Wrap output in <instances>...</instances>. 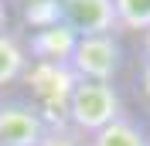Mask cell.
Returning a JSON list of instances; mask_svg holds the SVG:
<instances>
[{
    "label": "cell",
    "instance_id": "1",
    "mask_svg": "<svg viewBox=\"0 0 150 146\" xmlns=\"http://www.w3.org/2000/svg\"><path fill=\"white\" fill-rule=\"evenodd\" d=\"M123 116V102H120V92L106 82H75L72 95H68V105H65V122L82 133L85 139L96 136L99 129H106L109 122Z\"/></svg>",
    "mask_w": 150,
    "mask_h": 146
},
{
    "label": "cell",
    "instance_id": "2",
    "mask_svg": "<svg viewBox=\"0 0 150 146\" xmlns=\"http://www.w3.org/2000/svg\"><path fill=\"white\" fill-rule=\"evenodd\" d=\"M68 68L79 82H106L112 85V78L123 68V48L116 41V34H92V37H79Z\"/></svg>",
    "mask_w": 150,
    "mask_h": 146
},
{
    "label": "cell",
    "instance_id": "3",
    "mask_svg": "<svg viewBox=\"0 0 150 146\" xmlns=\"http://www.w3.org/2000/svg\"><path fill=\"white\" fill-rule=\"evenodd\" d=\"M48 122L31 102H0V146H41Z\"/></svg>",
    "mask_w": 150,
    "mask_h": 146
},
{
    "label": "cell",
    "instance_id": "4",
    "mask_svg": "<svg viewBox=\"0 0 150 146\" xmlns=\"http://www.w3.org/2000/svg\"><path fill=\"white\" fill-rule=\"evenodd\" d=\"M24 78H28V85L34 88V95L41 99L45 109H55L58 105L62 112L68 105V95H72L75 82H79L68 65H55V61H31Z\"/></svg>",
    "mask_w": 150,
    "mask_h": 146
},
{
    "label": "cell",
    "instance_id": "5",
    "mask_svg": "<svg viewBox=\"0 0 150 146\" xmlns=\"http://www.w3.org/2000/svg\"><path fill=\"white\" fill-rule=\"evenodd\" d=\"M65 24L79 37H92V34H112L120 27L116 24V7L112 0H58Z\"/></svg>",
    "mask_w": 150,
    "mask_h": 146
},
{
    "label": "cell",
    "instance_id": "6",
    "mask_svg": "<svg viewBox=\"0 0 150 146\" xmlns=\"http://www.w3.org/2000/svg\"><path fill=\"white\" fill-rule=\"evenodd\" d=\"M75 44H79V34H75L68 24H58V27L48 31H34L28 41V55H34V61H55V65H68Z\"/></svg>",
    "mask_w": 150,
    "mask_h": 146
},
{
    "label": "cell",
    "instance_id": "7",
    "mask_svg": "<svg viewBox=\"0 0 150 146\" xmlns=\"http://www.w3.org/2000/svg\"><path fill=\"white\" fill-rule=\"evenodd\" d=\"M89 146H150V136L133 116L123 112L116 122H109L96 136H89Z\"/></svg>",
    "mask_w": 150,
    "mask_h": 146
},
{
    "label": "cell",
    "instance_id": "8",
    "mask_svg": "<svg viewBox=\"0 0 150 146\" xmlns=\"http://www.w3.org/2000/svg\"><path fill=\"white\" fill-rule=\"evenodd\" d=\"M28 61H31L28 48L21 44L17 37L0 34V85H10V82H17V78H24Z\"/></svg>",
    "mask_w": 150,
    "mask_h": 146
},
{
    "label": "cell",
    "instance_id": "9",
    "mask_svg": "<svg viewBox=\"0 0 150 146\" xmlns=\"http://www.w3.org/2000/svg\"><path fill=\"white\" fill-rule=\"evenodd\" d=\"M24 24L31 31H48L65 24V14H62V4L58 0H28L24 4Z\"/></svg>",
    "mask_w": 150,
    "mask_h": 146
},
{
    "label": "cell",
    "instance_id": "10",
    "mask_svg": "<svg viewBox=\"0 0 150 146\" xmlns=\"http://www.w3.org/2000/svg\"><path fill=\"white\" fill-rule=\"evenodd\" d=\"M120 31H150V0H112Z\"/></svg>",
    "mask_w": 150,
    "mask_h": 146
},
{
    "label": "cell",
    "instance_id": "11",
    "mask_svg": "<svg viewBox=\"0 0 150 146\" xmlns=\"http://www.w3.org/2000/svg\"><path fill=\"white\" fill-rule=\"evenodd\" d=\"M41 146H89V139L75 133L68 122H58V126H48V136L41 139Z\"/></svg>",
    "mask_w": 150,
    "mask_h": 146
},
{
    "label": "cell",
    "instance_id": "12",
    "mask_svg": "<svg viewBox=\"0 0 150 146\" xmlns=\"http://www.w3.org/2000/svg\"><path fill=\"white\" fill-rule=\"evenodd\" d=\"M140 92H143V99L150 102V61L140 65Z\"/></svg>",
    "mask_w": 150,
    "mask_h": 146
},
{
    "label": "cell",
    "instance_id": "13",
    "mask_svg": "<svg viewBox=\"0 0 150 146\" xmlns=\"http://www.w3.org/2000/svg\"><path fill=\"white\" fill-rule=\"evenodd\" d=\"M143 61H150V31H143Z\"/></svg>",
    "mask_w": 150,
    "mask_h": 146
}]
</instances>
